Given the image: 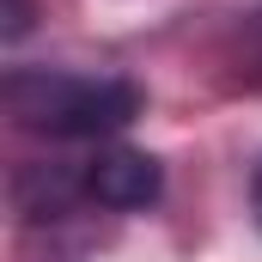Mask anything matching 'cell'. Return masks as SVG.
Wrapping results in <instances>:
<instances>
[{
	"label": "cell",
	"instance_id": "obj_3",
	"mask_svg": "<svg viewBox=\"0 0 262 262\" xmlns=\"http://www.w3.org/2000/svg\"><path fill=\"white\" fill-rule=\"evenodd\" d=\"M31 31V0H6V37H25Z\"/></svg>",
	"mask_w": 262,
	"mask_h": 262
},
{
	"label": "cell",
	"instance_id": "obj_1",
	"mask_svg": "<svg viewBox=\"0 0 262 262\" xmlns=\"http://www.w3.org/2000/svg\"><path fill=\"white\" fill-rule=\"evenodd\" d=\"M6 110L18 128L85 140V134H116L140 116V85L128 79H92V73H49V67H18L6 79Z\"/></svg>",
	"mask_w": 262,
	"mask_h": 262
},
{
	"label": "cell",
	"instance_id": "obj_2",
	"mask_svg": "<svg viewBox=\"0 0 262 262\" xmlns=\"http://www.w3.org/2000/svg\"><path fill=\"white\" fill-rule=\"evenodd\" d=\"M159 189H165L159 159H152V152H134V146L104 152V159L85 171V195L98 201V207H110V213H134V207L159 201Z\"/></svg>",
	"mask_w": 262,
	"mask_h": 262
},
{
	"label": "cell",
	"instance_id": "obj_4",
	"mask_svg": "<svg viewBox=\"0 0 262 262\" xmlns=\"http://www.w3.org/2000/svg\"><path fill=\"white\" fill-rule=\"evenodd\" d=\"M250 207H256V226H262V165H256V183H250Z\"/></svg>",
	"mask_w": 262,
	"mask_h": 262
}]
</instances>
